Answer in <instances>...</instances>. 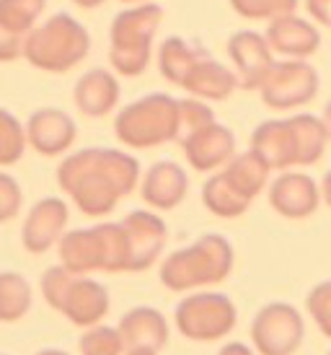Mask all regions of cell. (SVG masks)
Listing matches in <instances>:
<instances>
[{"instance_id":"cell-1","label":"cell","mask_w":331,"mask_h":355,"mask_svg":"<svg viewBox=\"0 0 331 355\" xmlns=\"http://www.w3.org/2000/svg\"><path fill=\"white\" fill-rule=\"evenodd\" d=\"M140 182L135 156L117 148H83L57 166V184L80 213L101 218L111 213Z\"/></svg>"},{"instance_id":"cell-2","label":"cell","mask_w":331,"mask_h":355,"mask_svg":"<svg viewBox=\"0 0 331 355\" xmlns=\"http://www.w3.org/2000/svg\"><path fill=\"white\" fill-rule=\"evenodd\" d=\"M233 247L220 234H205L195 244L176 249L161 265V283L168 291H192V288L217 286L233 270Z\"/></svg>"},{"instance_id":"cell-3","label":"cell","mask_w":331,"mask_h":355,"mask_svg":"<svg viewBox=\"0 0 331 355\" xmlns=\"http://www.w3.org/2000/svg\"><path fill=\"white\" fill-rule=\"evenodd\" d=\"M60 265L73 275L88 272H127L129 244L122 223H98L91 228L65 231L57 244Z\"/></svg>"},{"instance_id":"cell-4","label":"cell","mask_w":331,"mask_h":355,"mask_svg":"<svg viewBox=\"0 0 331 355\" xmlns=\"http://www.w3.org/2000/svg\"><path fill=\"white\" fill-rule=\"evenodd\" d=\"M88 50L91 37L70 13H55L42 26H34L24 42V58L47 73H68L86 60Z\"/></svg>"},{"instance_id":"cell-5","label":"cell","mask_w":331,"mask_h":355,"mask_svg":"<svg viewBox=\"0 0 331 355\" xmlns=\"http://www.w3.org/2000/svg\"><path fill=\"white\" fill-rule=\"evenodd\" d=\"M119 143L129 148H156L179 138V99L168 94H147L127 104L114 119Z\"/></svg>"},{"instance_id":"cell-6","label":"cell","mask_w":331,"mask_h":355,"mask_svg":"<svg viewBox=\"0 0 331 355\" xmlns=\"http://www.w3.org/2000/svg\"><path fill=\"white\" fill-rule=\"evenodd\" d=\"M176 329L195 343H215L225 337L238 322L235 304L225 293L202 291L186 296L174 311Z\"/></svg>"},{"instance_id":"cell-7","label":"cell","mask_w":331,"mask_h":355,"mask_svg":"<svg viewBox=\"0 0 331 355\" xmlns=\"http://www.w3.org/2000/svg\"><path fill=\"white\" fill-rule=\"evenodd\" d=\"M259 94L269 109L287 112L305 107L319 94V73L308 60H274L272 70L259 86Z\"/></svg>"},{"instance_id":"cell-8","label":"cell","mask_w":331,"mask_h":355,"mask_svg":"<svg viewBox=\"0 0 331 355\" xmlns=\"http://www.w3.org/2000/svg\"><path fill=\"white\" fill-rule=\"evenodd\" d=\"M305 340L303 314L292 304L272 301L262 306L251 322L253 350L262 355H292Z\"/></svg>"},{"instance_id":"cell-9","label":"cell","mask_w":331,"mask_h":355,"mask_svg":"<svg viewBox=\"0 0 331 355\" xmlns=\"http://www.w3.org/2000/svg\"><path fill=\"white\" fill-rule=\"evenodd\" d=\"M163 21V8L156 3H143L114 16L109 29V52H137L153 55V40Z\"/></svg>"},{"instance_id":"cell-10","label":"cell","mask_w":331,"mask_h":355,"mask_svg":"<svg viewBox=\"0 0 331 355\" xmlns=\"http://www.w3.org/2000/svg\"><path fill=\"white\" fill-rule=\"evenodd\" d=\"M122 226H125L127 244H129L127 272H143L156 265L166 241H168V228H166L163 218L150 210H132L125 216Z\"/></svg>"},{"instance_id":"cell-11","label":"cell","mask_w":331,"mask_h":355,"mask_svg":"<svg viewBox=\"0 0 331 355\" xmlns=\"http://www.w3.org/2000/svg\"><path fill=\"white\" fill-rule=\"evenodd\" d=\"M228 58L233 62L238 86L246 91H259L267 73L274 65V52L259 31H235L228 40Z\"/></svg>"},{"instance_id":"cell-12","label":"cell","mask_w":331,"mask_h":355,"mask_svg":"<svg viewBox=\"0 0 331 355\" xmlns=\"http://www.w3.org/2000/svg\"><path fill=\"white\" fill-rule=\"evenodd\" d=\"M269 205L283 218L301 220V218H308L319 210L321 187L308 174L287 168L269 184Z\"/></svg>"},{"instance_id":"cell-13","label":"cell","mask_w":331,"mask_h":355,"mask_svg":"<svg viewBox=\"0 0 331 355\" xmlns=\"http://www.w3.org/2000/svg\"><path fill=\"white\" fill-rule=\"evenodd\" d=\"M70 210L65 200L60 198H44L29 210V216L21 228V241L24 249L31 254H44L49 247L60 244V239L65 236Z\"/></svg>"},{"instance_id":"cell-14","label":"cell","mask_w":331,"mask_h":355,"mask_svg":"<svg viewBox=\"0 0 331 355\" xmlns=\"http://www.w3.org/2000/svg\"><path fill=\"white\" fill-rule=\"evenodd\" d=\"M264 37L274 55H283L287 60H308L321 47V31L316 29V24L295 13H285L269 21Z\"/></svg>"},{"instance_id":"cell-15","label":"cell","mask_w":331,"mask_h":355,"mask_svg":"<svg viewBox=\"0 0 331 355\" xmlns=\"http://www.w3.org/2000/svg\"><path fill=\"white\" fill-rule=\"evenodd\" d=\"M78 128L62 109H37L26 122V140L42 156H60L75 143Z\"/></svg>"},{"instance_id":"cell-16","label":"cell","mask_w":331,"mask_h":355,"mask_svg":"<svg viewBox=\"0 0 331 355\" xmlns=\"http://www.w3.org/2000/svg\"><path fill=\"white\" fill-rule=\"evenodd\" d=\"M181 148L195 171H215L235 156V135L231 128L213 122L181 140Z\"/></svg>"},{"instance_id":"cell-17","label":"cell","mask_w":331,"mask_h":355,"mask_svg":"<svg viewBox=\"0 0 331 355\" xmlns=\"http://www.w3.org/2000/svg\"><path fill=\"white\" fill-rule=\"evenodd\" d=\"M109 291L98 280L88 275H75L73 283L65 291L62 306H60V314H65L75 327H96L101 324V319L109 314Z\"/></svg>"},{"instance_id":"cell-18","label":"cell","mask_w":331,"mask_h":355,"mask_svg":"<svg viewBox=\"0 0 331 355\" xmlns=\"http://www.w3.org/2000/svg\"><path fill=\"white\" fill-rule=\"evenodd\" d=\"M186 192H189V177L176 161H156L140 182V195L145 205L156 210H174L184 202Z\"/></svg>"},{"instance_id":"cell-19","label":"cell","mask_w":331,"mask_h":355,"mask_svg":"<svg viewBox=\"0 0 331 355\" xmlns=\"http://www.w3.org/2000/svg\"><path fill=\"white\" fill-rule=\"evenodd\" d=\"M251 150L269 164V168L287 171L298 166V143L290 119H267L251 132Z\"/></svg>"},{"instance_id":"cell-20","label":"cell","mask_w":331,"mask_h":355,"mask_svg":"<svg viewBox=\"0 0 331 355\" xmlns=\"http://www.w3.org/2000/svg\"><path fill=\"white\" fill-rule=\"evenodd\" d=\"M119 332L127 350H156L161 353L168 343V322L153 306L129 309L119 319Z\"/></svg>"},{"instance_id":"cell-21","label":"cell","mask_w":331,"mask_h":355,"mask_svg":"<svg viewBox=\"0 0 331 355\" xmlns=\"http://www.w3.org/2000/svg\"><path fill=\"white\" fill-rule=\"evenodd\" d=\"M119 94L122 89L117 76L104 68H93L78 78L73 89V101L86 117H107L119 104Z\"/></svg>"},{"instance_id":"cell-22","label":"cell","mask_w":331,"mask_h":355,"mask_svg":"<svg viewBox=\"0 0 331 355\" xmlns=\"http://www.w3.org/2000/svg\"><path fill=\"white\" fill-rule=\"evenodd\" d=\"M181 89L189 91L195 99L223 101L238 89V78H235L233 70L225 68L223 62H217V60L205 55V58L197 60L195 68L189 70V76L181 83Z\"/></svg>"},{"instance_id":"cell-23","label":"cell","mask_w":331,"mask_h":355,"mask_svg":"<svg viewBox=\"0 0 331 355\" xmlns=\"http://www.w3.org/2000/svg\"><path fill=\"white\" fill-rule=\"evenodd\" d=\"M269 164L264 161L256 150H246V153H235L228 164L223 166L225 179L231 182V187L251 202L253 198L262 195V189L269 184Z\"/></svg>"},{"instance_id":"cell-24","label":"cell","mask_w":331,"mask_h":355,"mask_svg":"<svg viewBox=\"0 0 331 355\" xmlns=\"http://www.w3.org/2000/svg\"><path fill=\"white\" fill-rule=\"evenodd\" d=\"M287 119H290L295 143H298V166L319 164L326 153V146H329V132H326L323 119L316 117V114H308V112L292 114Z\"/></svg>"},{"instance_id":"cell-25","label":"cell","mask_w":331,"mask_h":355,"mask_svg":"<svg viewBox=\"0 0 331 355\" xmlns=\"http://www.w3.org/2000/svg\"><path fill=\"white\" fill-rule=\"evenodd\" d=\"M205 58V52H199L197 47H192L181 37H168L163 40V44L158 47V70L168 83L181 86L189 76V70L197 65V60Z\"/></svg>"},{"instance_id":"cell-26","label":"cell","mask_w":331,"mask_h":355,"mask_svg":"<svg viewBox=\"0 0 331 355\" xmlns=\"http://www.w3.org/2000/svg\"><path fill=\"white\" fill-rule=\"evenodd\" d=\"M202 202L205 207L217 218H238L244 216L246 210H249V200L241 198L233 187H231V182L225 179L223 171H217L213 177L207 179L205 184H202Z\"/></svg>"},{"instance_id":"cell-27","label":"cell","mask_w":331,"mask_h":355,"mask_svg":"<svg viewBox=\"0 0 331 355\" xmlns=\"http://www.w3.org/2000/svg\"><path fill=\"white\" fill-rule=\"evenodd\" d=\"M31 286L19 272H0V322H19L31 309Z\"/></svg>"},{"instance_id":"cell-28","label":"cell","mask_w":331,"mask_h":355,"mask_svg":"<svg viewBox=\"0 0 331 355\" xmlns=\"http://www.w3.org/2000/svg\"><path fill=\"white\" fill-rule=\"evenodd\" d=\"M47 8V0H0V29L26 37Z\"/></svg>"},{"instance_id":"cell-29","label":"cell","mask_w":331,"mask_h":355,"mask_svg":"<svg viewBox=\"0 0 331 355\" xmlns=\"http://www.w3.org/2000/svg\"><path fill=\"white\" fill-rule=\"evenodd\" d=\"M26 146H29L26 128L10 114L8 109L0 107V166H10V164L21 161Z\"/></svg>"},{"instance_id":"cell-30","label":"cell","mask_w":331,"mask_h":355,"mask_svg":"<svg viewBox=\"0 0 331 355\" xmlns=\"http://www.w3.org/2000/svg\"><path fill=\"white\" fill-rule=\"evenodd\" d=\"M78 350H80V355H125L127 353L119 327H107V324L88 327L78 340Z\"/></svg>"},{"instance_id":"cell-31","label":"cell","mask_w":331,"mask_h":355,"mask_svg":"<svg viewBox=\"0 0 331 355\" xmlns=\"http://www.w3.org/2000/svg\"><path fill=\"white\" fill-rule=\"evenodd\" d=\"M215 122V112L207 107L202 99H179V143L189 135H195L197 130L207 128Z\"/></svg>"},{"instance_id":"cell-32","label":"cell","mask_w":331,"mask_h":355,"mask_svg":"<svg viewBox=\"0 0 331 355\" xmlns=\"http://www.w3.org/2000/svg\"><path fill=\"white\" fill-rule=\"evenodd\" d=\"M238 16L251 21H272L277 16L292 13L298 8V0H231Z\"/></svg>"},{"instance_id":"cell-33","label":"cell","mask_w":331,"mask_h":355,"mask_svg":"<svg viewBox=\"0 0 331 355\" xmlns=\"http://www.w3.org/2000/svg\"><path fill=\"white\" fill-rule=\"evenodd\" d=\"M305 309L316 327L331 340V280H323L311 288V293L305 298Z\"/></svg>"},{"instance_id":"cell-34","label":"cell","mask_w":331,"mask_h":355,"mask_svg":"<svg viewBox=\"0 0 331 355\" xmlns=\"http://www.w3.org/2000/svg\"><path fill=\"white\" fill-rule=\"evenodd\" d=\"M73 272H70L68 267H49L47 272L42 275V296L47 301L55 311H60V306H62V298H65V291L68 286L73 283Z\"/></svg>"},{"instance_id":"cell-35","label":"cell","mask_w":331,"mask_h":355,"mask_svg":"<svg viewBox=\"0 0 331 355\" xmlns=\"http://www.w3.org/2000/svg\"><path fill=\"white\" fill-rule=\"evenodd\" d=\"M21 202H24V192H21L19 182L10 174L0 171V223L13 220V218L19 216Z\"/></svg>"},{"instance_id":"cell-36","label":"cell","mask_w":331,"mask_h":355,"mask_svg":"<svg viewBox=\"0 0 331 355\" xmlns=\"http://www.w3.org/2000/svg\"><path fill=\"white\" fill-rule=\"evenodd\" d=\"M24 42H26V37L13 34L8 29H0V62L19 60L24 55Z\"/></svg>"},{"instance_id":"cell-37","label":"cell","mask_w":331,"mask_h":355,"mask_svg":"<svg viewBox=\"0 0 331 355\" xmlns=\"http://www.w3.org/2000/svg\"><path fill=\"white\" fill-rule=\"evenodd\" d=\"M311 19L321 26H331V0H305Z\"/></svg>"},{"instance_id":"cell-38","label":"cell","mask_w":331,"mask_h":355,"mask_svg":"<svg viewBox=\"0 0 331 355\" xmlns=\"http://www.w3.org/2000/svg\"><path fill=\"white\" fill-rule=\"evenodd\" d=\"M217 355H253V350L244 343H228V345L220 347V353Z\"/></svg>"},{"instance_id":"cell-39","label":"cell","mask_w":331,"mask_h":355,"mask_svg":"<svg viewBox=\"0 0 331 355\" xmlns=\"http://www.w3.org/2000/svg\"><path fill=\"white\" fill-rule=\"evenodd\" d=\"M321 195H323V202L331 207V168L323 174V184H321Z\"/></svg>"},{"instance_id":"cell-40","label":"cell","mask_w":331,"mask_h":355,"mask_svg":"<svg viewBox=\"0 0 331 355\" xmlns=\"http://www.w3.org/2000/svg\"><path fill=\"white\" fill-rule=\"evenodd\" d=\"M73 3H75V6H78V8H86V10H91V8H98V6H101V3H104V0H73Z\"/></svg>"},{"instance_id":"cell-41","label":"cell","mask_w":331,"mask_h":355,"mask_svg":"<svg viewBox=\"0 0 331 355\" xmlns=\"http://www.w3.org/2000/svg\"><path fill=\"white\" fill-rule=\"evenodd\" d=\"M323 125H326V132H329V143H331V101L326 104V109H323Z\"/></svg>"},{"instance_id":"cell-42","label":"cell","mask_w":331,"mask_h":355,"mask_svg":"<svg viewBox=\"0 0 331 355\" xmlns=\"http://www.w3.org/2000/svg\"><path fill=\"white\" fill-rule=\"evenodd\" d=\"M37 355H70L65 350H57V347H47V350H39Z\"/></svg>"},{"instance_id":"cell-43","label":"cell","mask_w":331,"mask_h":355,"mask_svg":"<svg viewBox=\"0 0 331 355\" xmlns=\"http://www.w3.org/2000/svg\"><path fill=\"white\" fill-rule=\"evenodd\" d=\"M125 355H158L156 350H127Z\"/></svg>"},{"instance_id":"cell-44","label":"cell","mask_w":331,"mask_h":355,"mask_svg":"<svg viewBox=\"0 0 331 355\" xmlns=\"http://www.w3.org/2000/svg\"><path fill=\"white\" fill-rule=\"evenodd\" d=\"M122 3H140V0H122Z\"/></svg>"},{"instance_id":"cell-45","label":"cell","mask_w":331,"mask_h":355,"mask_svg":"<svg viewBox=\"0 0 331 355\" xmlns=\"http://www.w3.org/2000/svg\"><path fill=\"white\" fill-rule=\"evenodd\" d=\"M326 355H331V350H329V353H326Z\"/></svg>"}]
</instances>
